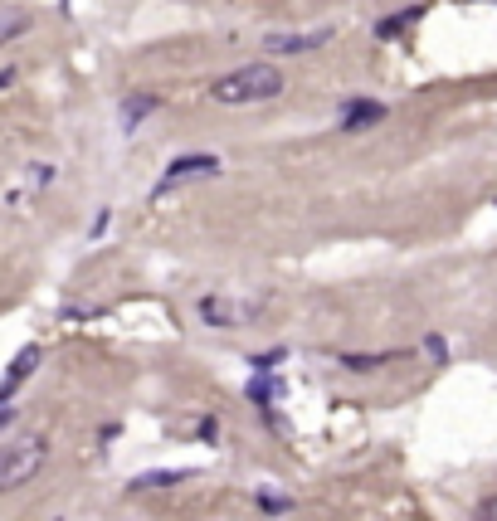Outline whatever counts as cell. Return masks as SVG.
<instances>
[{
	"mask_svg": "<svg viewBox=\"0 0 497 521\" xmlns=\"http://www.w3.org/2000/svg\"><path fill=\"white\" fill-rule=\"evenodd\" d=\"M283 93V74L273 69V64H244V69H234V74L215 78L210 83V98L215 103H225V108H249V103H268V98H278Z\"/></svg>",
	"mask_w": 497,
	"mask_h": 521,
	"instance_id": "6da1fadb",
	"label": "cell"
},
{
	"mask_svg": "<svg viewBox=\"0 0 497 521\" xmlns=\"http://www.w3.org/2000/svg\"><path fill=\"white\" fill-rule=\"evenodd\" d=\"M44 463H49V439L44 434H25V439L0 444V492H15L30 478H39Z\"/></svg>",
	"mask_w": 497,
	"mask_h": 521,
	"instance_id": "7a4b0ae2",
	"label": "cell"
},
{
	"mask_svg": "<svg viewBox=\"0 0 497 521\" xmlns=\"http://www.w3.org/2000/svg\"><path fill=\"white\" fill-rule=\"evenodd\" d=\"M225 166H220V156H210V151H195V156H176L171 166H166V176L156 181V195H166V190H176L181 181H200V176H220Z\"/></svg>",
	"mask_w": 497,
	"mask_h": 521,
	"instance_id": "3957f363",
	"label": "cell"
},
{
	"mask_svg": "<svg viewBox=\"0 0 497 521\" xmlns=\"http://www.w3.org/2000/svg\"><path fill=\"white\" fill-rule=\"evenodd\" d=\"M337 117H342L346 132H366V127H381L385 122V103H376V98H346Z\"/></svg>",
	"mask_w": 497,
	"mask_h": 521,
	"instance_id": "277c9868",
	"label": "cell"
},
{
	"mask_svg": "<svg viewBox=\"0 0 497 521\" xmlns=\"http://www.w3.org/2000/svg\"><path fill=\"white\" fill-rule=\"evenodd\" d=\"M200 317L210 322V327H244V317H254V302L249 307H239V302H230V298H200Z\"/></svg>",
	"mask_w": 497,
	"mask_h": 521,
	"instance_id": "5b68a950",
	"label": "cell"
},
{
	"mask_svg": "<svg viewBox=\"0 0 497 521\" xmlns=\"http://www.w3.org/2000/svg\"><path fill=\"white\" fill-rule=\"evenodd\" d=\"M35 366H39V346H25V351H20V356L10 361L5 380H0V405H5V400H10V395H15V390H20V385H25L30 375H35Z\"/></svg>",
	"mask_w": 497,
	"mask_h": 521,
	"instance_id": "8992f818",
	"label": "cell"
},
{
	"mask_svg": "<svg viewBox=\"0 0 497 521\" xmlns=\"http://www.w3.org/2000/svg\"><path fill=\"white\" fill-rule=\"evenodd\" d=\"M156 108H161L156 93H127V98H122V132L132 137V132L142 127V117H152Z\"/></svg>",
	"mask_w": 497,
	"mask_h": 521,
	"instance_id": "52a82bcc",
	"label": "cell"
},
{
	"mask_svg": "<svg viewBox=\"0 0 497 521\" xmlns=\"http://www.w3.org/2000/svg\"><path fill=\"white\" fill-rule=\"evenodd\" d=\"M332 30H312V35H268V54H307V49H317V44H327Z\"/></svg>",
	"mask_w": 497,
	"mask_h": 521,
	"instance_id": "ba28073f",
	"label": "cell"
},
{
	"mask_svg": "<svg viewBox=\"0 0 497 521\" xmlns=\"http://www.w3.org/2000/svg\"><path fill=\"white\" fill-rule=\"evenodd\" d=\"M249 400H254L259 410H268L273 400H283V385H278V375H273V371H254V380H249Z\"/></svg>",
	"mask_w": 497,
	"mask_h": 521,
	"instance_id": "9c48e42d",
	"label": "cell"
},
{
	"mask_svg": "<svg viewBox=\"0 0 497 521\" xmlns=\"http://www.w3.org/2000/svg\"><path fill=\"white\" fill-rule=\"evenodd\" d=\"M400 361V351H342L346 371H376V366H390Z\"/></svg>",
	"mask_w": 497,
	"mask_h": 521,
	"instance_id": "30bf717a",
	"label": "cell"
},
{
	"mask_svg": "<svg viewBox=\"0 0 497 521\" xmlns=\"http://www.w3.org/2000/svg\"><path fill=\"white\" fill-rule=\"evenodd\" d=\"M186 478H191L186 468H152V473L132 478V492H147V487H176V483H186Z\"/></svg>",
	"mask_w": 497,
	"mask_h": 521,
	"instance_id": "8fae6325",
	"label": "cell"
},
{
	"mask_svg": "<svg viewBox=\"0 0 497 521\" xmlns=\"http://www.w3.org/2000/svg\"><path fill=\"white\" fill-rule=\"evenodd\" d=\"M25 30H30V10H15V5H5V10H0V44L20 39Z\"/></svg>",
	"mask_w": 497,
	"mask_h": 521,
	"instance_id": "7c38bea8",
	"label": "cell"
},
{
	"mask_svg": "<svg viewBox=\"0 0 497 521\" xmlns=\"http://www.w3.org/2000/svg\"><path fill=\"white\" fill-rule=\"evenodd\" d=\"M420 15H424V5H405L400 15H390V20H381V25H376V39H395L405 25H415Z\"/></svg>",
	"mask_w": 497,
	"mask_h": 521,
	"instance_id": "4fadbf2b",
	"label": "cell"
},
{
	"mask_svg": "<svg viewBox=\"0 0 497 521\" xmlns=\"http://www.w3.org/2000/svg\"><path fill=\"white\" fill-rule=\"evenodd\" d=\"M254 502H259V512H268V517H288V512H293V507H298V502H293V497H283V492H254Z\"/></svg>",
	"mask_w": 497,
	"mask_h": 521,
	"instance_id": "5bb4252c",
	"label": "cell"
},
{
	"mask_svg": "<svg viewBox=\"0 0 497 521\" xmlns=\"http://www.w3.org/2000/svg\"><path fill=\"white\" fill-rule=\"evenodd\" d=\"M283 356H288V351H283V346H273V351L249 356V366H254V371H278V366H283Z\"/></svg>",
	"mask_w": 497,
	"mask_h": 521,
	"instance_id": "9a60e30c",
	"label": "cell"
},
{
	"mask_svg": "<svg viewBox=\"0 0 497 521\" xmlns=\"http://www.w3.org/2000/svg\"><path fill=\"white\" fill-rule=\"evenodd\" d=\"M424 356H429V361H434V366H444V361H449V346H444V336H424V346H420Z\"/></svg>",
	"mask_w": 497,
	"mask_h": 521,
	"instance_id": "2e32d148",
	"label": "cell"
},
{
	"mask_svg": "<svg viewBox=\"0 0 497 521\" xmlns=\"http://www.w3.org/2000/svg\"><path fill=\"white\" fill-rule=\"evenodd\" d=\"M473 521H497V497L478 502V507H473Z\"/></svg>",
	"mask_w": 497,
	"mask_h": 521,
	"instance_id": "e0dca14e",
	"label": "cell"
},
{
	"mask_svg": "<svg viewBox=\"0 0 497 521\" xmlns=\"http://www.w3.org/2000/svg\"><path fill=\"white\" fill-rule=\"evenodd\" d=\"M10 419H15V414H10L5 405H0V429H10Z\"/></svg>",
	"mask_w": 497,
	"mask_h": 521,
	"instance_id": "ac0fdd59",
	"label": "cell"
},
{
	"mask_svg": "<svg viewBox=\"0 0 497 521\" xmlns=\"http://www.w3.org/2000/svg\"><path fill=\"white\" fill-rule=\"evenodd\" d=\"M5 83H15V69H0V88H5Z\"/></svg>",
	"mask_w": 497,
	"mask_h": 521,
	"instance_id": "d6986e66",
	"label": "cell"
},
{
	"mask_svg": "<svg viewBox=\"0 0 497 521\" xmlns=\"http://www.w3.org/2000/svg\"><path fill=\"white\" fill-rule=\"evenodd\" d=\"M64 5H69V0H64Z\"/></svg>",
	"mask_w": 497,
	"mask_h": 521,
	"instance_id": "ffe728a7",
	"label": "cell"
},
{
	"mask_svg": "<svg viewBox=\"0 0 497 521\" xmlns=\"http://www.w3.org/2000/svg\"><path fill=\"white\" fill-rule=\"evenodd\" d=\"M54 521H59V517H54Z\"/></svg>",
	"mask_w": 497,
	"mask_h": 521,
	"instance_id": "44dd1931",
	"label": "cell"
}]
</instances>
